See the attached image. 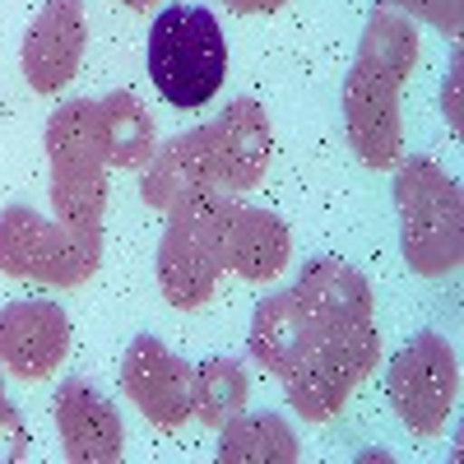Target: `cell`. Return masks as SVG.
Listing matches in <instances>:
<instances>
[{
	"instance_id": "cell-1",
	"label": "cell",
	"mask_w": 464,
	"mask_h": 464,
	"mask_svg": "<svg viewBox=\"0 0 464 464\" xmlns=\"http://www.w3.org/2000/svg\"><path fill=\"white\" fill-rule=\"evenodd\" d=\"M418 65V24L381 0L372 10L358 56L343 74V130L358 163L372 172H391L404 159V116L400 93Z\"/></svg>"
},
{
	"instance_id": "cell-2",
	"label": "cell",
	"mask_w": 464,
	"mask_h": 464,
	"mask_svg": "<svg viewBox=\"0 0 464 464\" xmlns=\"http://www.w3.org/2000/svg\"><path fill=\"white\" fill-rule=\"evenodd\" d=\"M395 209H400V251L422 279L455 275L464 260V196L432 159H400L395 168Z\"/></svg>"
},
{
	"instance_id": "cell-3",
	"label": "cell",
	"mask_w": 464,
	"mask_h": 464,
	"mask_svg": "<svg viewBox=\"0 0 464 464\" xmlns=\"http://www.w3.org/2000/svg\"><path fill=\"white\" fill-rule=\"evenodd\" d=\"M149 80L172 107H205L227 80V43L205 5H168L149 24Z\"/></svg>"
},
{
	"instance_id": "cell-4",
	"label": "cell",
	"mask_w": 464,
	"mask_h": 464,
	"mask_svg": "<svg viewBox=\"0 0 464 464\" xmlns=\"http://www.w3.org/2000/svg\"><path fill=\"white\" fill-rule=\"evenodd\" d=\"M102 265V227H70L28 205L0 209V275L47 288H80Z\"/></svg>"
},
{
	"instance_id": "cell-5",
	"label": "cell",
	"mask_w": 464,
	"mask_h": 464,
	"mask_svg": "<svg viewBox=\"0 0 464 464\" xmlns=\"http://www.w3.org/2000/svg\"><path fill=\"white\" fill-rule=\"evenodd\" d=\"M47 163H52V214L70 227H102L107 218V159L98 140V102H61L47 121Z\"/></svg>"
},
{
	"instance_id": "cell-6",
	"label": "cell",
	"mask_w": 464,
	"mask_h": 464,
	"mask_svg": "<svg viewBox=\"0 0 464 464\" xmlns=\"http://www.w3.org/2000/svg\"><path fill=\"white\" fill-rule=\"evenodd\" d=\"M376 362H381L376 321L330 325L316 334L312 353L284 376V395L302 422H330L339 418L348 395L367 381V372H376Z\"/></svg>"
},
{
	"instance_id": "cell-7",
	"label": "cell",
	"mask_w": 464,
	"mask_h": 464,
	"mask_svg": "<svg viewBox=\"0 0 464 464\" xmlns=\"http://www.w3.org/2000/svg\"><path fill=\"white\" fill-rule=\"evenodd\" d=\"M218 196L223 190H196L163 214L168 227L159 242V288L172 312H200L223 279Z\"/></svg>"
},
{
	"instance_id": "cell-8",
	"label": "cell",
	"mask_w": 464,
	"mask_h": 464,
	"mask_svg": "<svg viewBox=\"0 0 464 464\" xmlns=\"http://www.w3.org/2000/svg\"><path fill=\"white\" fill-rule=\"evenodd\" d=\"M385 395H391V409L409 432H418V437L446 432L455 400H459V358L446 343V334H437V330L413 334L391 358Z\"/></svg>"
},
{
	"instance_id": "cell-9",
	"label": "cell",
	"mask_w": 464,
	"mask_h": 464,
	"mask_svg": "<svg viewBox=\"0 0 464 464\" xmlns=\"http://www.w3.org/2000/svg\"><path fill=\"white\" fill-rule=\"evenodd\" d=\"M209 140V186L223 196L256 190L275 159V126L256 98H232L205 126Z\"/></svg>"
},
{
	"instance_id": "cell-10",
	"label": "cell",
	"mask_w": 464,
	"mask_h": 464,
	"mask_svg": "<svg viewBox=\"0 0 464 464\" xmlns=\"http://www.w3.org/2000/svg\"><path fill=\"white\" fill-rule=\"evenodd\" d=\"M190 376L196 367H186V358H177L159 334H135L121 358V385L153 428H181L186 418H196Z\"/></svg>"
},
{
	"instance_id": "cell-11",
	"label": "cell",
	"mask_w": 464,
	"mask_h": 464,
	"mask_svg": "<svg viewBox=\"0 0 464 464\" xmlns=\"http://www.w3.org/2000/svg\"><path fill=\"white\" fill-rule=\"evenodd\" d=\"M218 256L246 284H269L293 260V232L279 214L218 196Z\"/></svg>"
},
{
	"instance_id": "cell-12",
	"label": "cell",
	"mask_w": 464,
	"mask_h": 464,
	"mask_svg": "<svg viewBox=\"0 0 464 464\" xmlns=\"http://www.w3.org/2000/svg\"><path fill=\"white\" fill-rule=\"evenodd\" d=\"M89 43V19H84V0H47L37 10L28 37H24V80L33 93H61L84 61Z\"/></svg>"
},
{
	"instance_id": "cell-13",
	"label": "cell",
	"mask_w": 464,
	"mask_h": 464,
	"mask_svg": "<svg viewBox=\"0 0 464 464\" xmlns=\"http://www.w3.org/2000/svg\"><path fill=\"white\" fill-rule=\"evenodd\" d=\"M70 353V316L56 302L28 297L0 306V367L19 381L52 376Z\"/></svg>"
},
{
	"instance_id": "cell-14",
	"label": "cell",
	"mask_w": 464,
	"mask_h": 464,
	"mask_svg": "<svg viewBox=\"0 0 464 464\" xmlns=\"http://www.w3.org/2000/svg\"><path fill=\"white\" fill-rule=\"evenodd\" d=\"M56 437H61V455L70 464H116L126 450V428L121 413L111 409V400L98 385L70 376L56 385Z\"/></svg>"
},
{
	"instance_id": "cell-15",
	"label": "cell",
	"mask_w": 464,
	"mask_h": 464,
	"mask_svg": "<svg viewBox=\"0 0 464 464\" xmlns=\"http://www.w3.org/2000/svg\"><path fill=\"white\" fill-rule=\"evenodd\" d=\"M321 325L316 316L306 312V302L284 288V293H269L260 297L256 306V316H251V334H246V348H251V358L265 367V372H275L279 381L312 353V343H316Z\"/></svg>"
},
{
	"instance_id": "cell-16",
	"label": "cell",
	"mask_w": 464,
	"mask_h": 464,
	"mask_svg": "<svg viewBox=\"0 0 464 464\" xmlns=\"http://www.w3.org/2000/svg\"><path fill=\"white\" fill-rule=\"evenodd\" d=\"M293 293L306 302V312L316 316L321 330L376 321L372 279L362 275L358 265H348V260H339V256H316V260H306Z\"/></svg>"
},
{
	"instance_id": "cell-17",
	"label": "cell",
	"mask_w": 464,
	"mask_h": 464,
	"mask_svg": "<svg viewBox=\"0 0 464 464\" xmlns=\"http://www.w3.org/2000/svg\"><path fill=\"white\" fill-rule=\"evenodd\" d=\"M196 190H214L209 186V140L205 126L172 135L168 144L153 149V159L144 163V181H140V200L153 214H168L172 205H181Z\"/></svg>"
},
{
	"instance_id": "cell-18",
	"label": "cell",
	"mask_w": 464,
	"mask_h": 464,
	"mask_svg": "<svg viewBox=\"0 0 464 464\" xmlns=\"http://www.w3.org/2000/svg\"><path fill=\"white\" fill-rule=\"evenodd\" d=\"M98 140H102L107 168H126V172L144 168L153 159V149H159V130H153L149 107L126 89L98 98Z\"/></svg>"
},
{
	"instance_id": "cell-19",
	"label": "cell",
	"mask_w": 464,
	"mask_h": 464,
	"mask_svg": "<svg viewBox=\"0 0 464 464\" xmlns=\"http://www.w3.org/2000/svg\"><path fill=\"white\" fill-rule=\"evenodd\" d=\"M218 464H297L302 441L284 413H237L218 428Z\"/></svg>"
},
{
	"instance_id": "cell-20",
	"label": "cell",
	"mask_w": 464,
	"mask_h": 464,
	"mask_svg": "<svg viewBox=\"0 0 464 464\" xmlns=\"http://www.w3.org/2000/svg\"><path fill=\"white\" fill-rule=\"evenodd\" d=\"M190 395H196V418L205 428H223V422H232L246 409L251 381L237 358H209L190 376Z\"/></svg>"
},
{
	"instance_id": "cell-21",
	"label": "cell",
	"mask_w": 464,
	"mask_h": 464,
	"mask_svg": "<svg viewBox=\"0 0 464 464\" xmlns=\"http://www.w3.org/2000/svg\"><path fill=\"white\" fill-rule=\"evenodd\" d=\"M391 5L404 10L409 19L432 24L446 37H459V28H464V0H391Z\"/></svg>"
},
{
	"instance_id": "cell-22",
	"label": "cell",
	"mask_w": 464,
	"mask_h": 464,
	"mask_svg": "<svg viewBox=\"0 0 464 464\" xmlns=\"http://www.w3.org/2000/svg\"><path fill=\"white\" fill-rule=\"evenodd\" d=\"M0 455L5 459H28V428H24L19 409L5 395V381H0Z\"/></svg>"
},
{
	"instance_id": "cell-23",
	"label": "cell",
	"mask_w": 464,
	"mask_h": 464,
	"mask_svg": "<svg viewBox=\"0 0 464 464\" xmlns=\"http://www.w3.org/2000/svg\"><path fill=\"white\" fill-rule=\"evenodd\" d=\"M459 74H464V56L455 52L450 74H446V89H441V111H446V121H450L455 135H459V126H464V111H459Z\"/></svg>"
},
{
	"instance_id": "cell-24",
	"label": "cell",
	"mask_w": 464,
	"mask_h": 464,
	"mask_svg": "<svg viewBox=\"0 0 464 464\" xmlns=\"http://www.w3.org/2000/svg\"><path fill=\"white\" fill-rule=\"evenodd\" d=\"M223 5H227L232 14H275V10L288 5V0H223Z\"/></svg>"
},
{
	"instance_id": "cell-25",
	"label": "cell",
	"mask_w": 464,
	"mask_h": 464,
	"mask_svg": "<svg viewBox=\"0 0 464 464\" xmlns=\"http://www.w3.org/2000/svg\"><path fill=\"white\" fill-rule=\"evenodd\" d=\"M126 10H149V5H159V0H121Z\"/></svg>"
}]
</instances>
